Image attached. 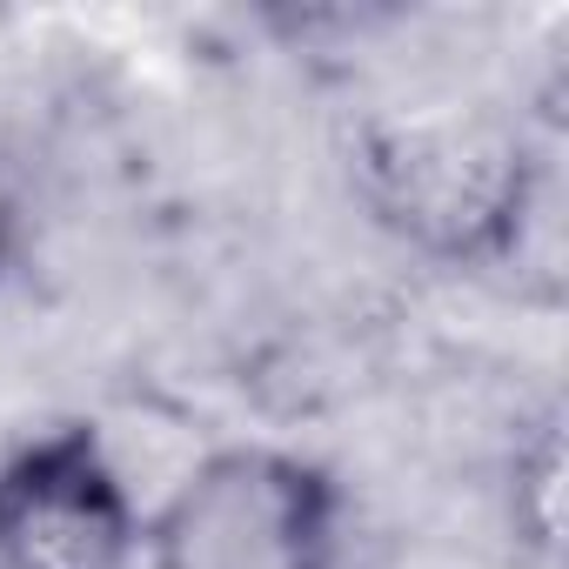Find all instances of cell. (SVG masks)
Segmentation results:
<instances>
[{
	"label": "cell",
	"mask_w": 569,
	"mask_h": 569,
	"mask_svg": "<svg viewBox=\"0 0 569 569\" xmlns=\"http://www.w3.org/2000/svg\"><path fill=\"white\" fill-rule=\"evenodd\" d=\"M349 188L382 234L436 268L516 274L549 248V161L489 101H389L356 114Z\"/></svg>",
	"instance_id": "cell-1"
},
{
	"label": "cell",
	"mask_w": 569,
	"mask_h": 569,
	"mask_svg": "<svg viewBox=\"0 0 569 569\" xmlns=\"http://www.w3.org/2000/svg\"><path fill=\"white\" fill-rule=\"evenodd\" d=\"M509 529H516V549H529L542 569L556 562L562 549V429L556 416H542L509 456Z\"/></svg>",
	"instance_id": "cell-4"
},
{
	"label": "cell",
	"mask_w": 569,
	"mask_h": 569,
	"mask_svg": "<svg viewBox=\"0 0 569 569\" xmlns=\"http://www.w3.org/2000/svg\"><path fill=\"white\" fill-rule=\"evenodd\" d=\"M28 254V201H21V181L0 161V281H8Z\"/></svg>",
	"instance_id": "cell-5"
},
{
	"label": "cell",
	"mask_w": 569,
	"mask_h": 569,
	"mask_svg": "<svg viewBox=\"0 0 569 569\" xmlns=\"http://www.w3.org/2000/svg\"><path fill=\"white\" fill-rule=\"evenodd\" d=\"M154 569H349V489L274 442L201 449L148 516Z\"/></svg>",
	"instance_id": "cell-2"
},
{
	"label": "cell",
	"mask_w": 569,
	"mask_h": 569,
	"mask_svg": "<svg viewBox=\"0 0 569 569\" xmlns=\"http://www.w3.org/2000/svg\"><path fill=\"white\" fill-rule=\"evenodd\" d=\"M148 502L94 416L48 422L0 456V569H134Z\"/></svg>",
	"instance_id": "cell-3"
}]
</instances>
